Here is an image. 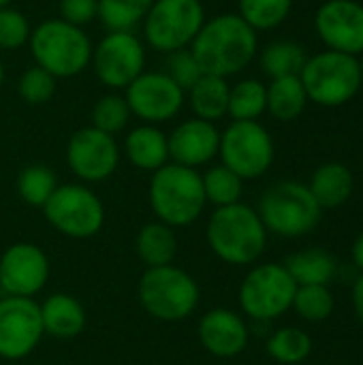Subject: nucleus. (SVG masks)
Returning <instances> with one entry per match:
<instances>
[{
  "label": "nucleus",
  "instance_id": "412c9836",
  "mask_svg": "<svg viewBox=\"0 0 363 365\" xmlns=\"http://www.w3.org/2000/svg\"><path fill=\"white\" fill-rule=\"evenodd\" d=\"M308 188L317 199V203L321 205V210H329V207H340L351 199L355 180L347 165L325 163L312 173Z\"/></svg>",
  "mask_w": 363,
  "mask_h": 365
},
{
  "label": "nucleus",
  "instance_id": "c03bdc74",
  "mask_svg": "<svg viewBox=\"0 0 363 365\" xmlns=\"http://www.w3.org/2000/svg\"><path fill=\"white\" fill-rule=\"evenodd\" d=\"M359 73H362V88H363V53H362V60H359Z\"/></svg>",
  "mask_w": 363,
  "mask_h": 365
},
{
  "label": "nucleus",
  "instance_id": "9d476101",
  "mask_svg": "<svg viewBox=\"0 0 363 365\" xmlns=\"http://www.w3.org/2000/svg\"><path fill=\"white\" fill-rule=\"evenodd\" d=\"M297 284L285 265L265 263L255 267L240 287L242 310L257 321H272L293 306Z\"/></svg>",
  "mask_w": 363,
  "mask_h": 365
},
{
  "label": "nucleus",
  "instance_id": "4be33fe9",
  "mask_svg": "<svg viewBox=\"0 0 363 365\" xmlns=\"http://www.w3.org/2000/svg\"><path fill=\"white\" fill-rule=\"evenodd\" d=\"M41 321H43V331L66 340L83 331L86 310L75 297L58 293L47 297V302L41 306Z\"/></svg>",
  "mask_w": 363,
  "mask_h": 365
},
{
  "label": "nucleus",
  "instance_id": "4c0bfd02",
  "mask_svg": "<svg viewBox=\"0 0 363 365\" xmlns=\"http://www.w3.org/2000/svg\"><path fill=\"white\" fill-rule=\"evenodd\" d=\"M184 92H188L197 81L199 77L203 75L197 58L193 56L190 47L186 49H178V51H171L167 53V71H165Z\"/></svg>",
  "mask_w": 363,
  "mask_h": 365
},
{
  "label": "nucleus",
  "instance_id": "7ed1b4c3",
  "mask_svg": "<svg viewBox=\"0 0 363 365\" xmlns=\"http://www.w3.org/2000/svg\"><path fill=\"white\" fill-rule=\"evenodd\" d=\"M267 231L259 214L244 203L218 207L208 225V242L218 259L231 265L255 263L265 248Z\"/></svg>",
  "mask_w": 363,
  "mask_h": 365
},
{
  "label": "nucleus",
  "instance_id": "9b49d317",
  "mask_svg": "<svg viewBox=\"0 0 363 365\" xmlns=\"http://www.w3.org/2000/svg\"><path fill=\"white\" fill-rule=\"evenodd\" d=\"M43 212L53 229L77 240L98 233L105 220L101 199L90 188L79 184L58 186L43 205Z\"/></svg>",
  "mask_w": 363,
  "mask_h": 365
},
{
  "label": "nucleus",
  "instance_id": "423d86ee",
  "mask_svg": "<svg viewBox=\"0 0 363 365\" xmlns=\"http://www.w3.org/2000/svg\"><path fill=\"white\" fill-rule=\"evenodd\" d=\"M321 205L310 188L300 182H278L259 201V218L265 231L282 237H302L321 222Z\"/></svg>",
  "mask_w": 363,
  "mask_h": 365
},
{
  "label": "nucleus",
  "instance_id": "f8f14e48",
  "mask_svg": "<svg viewBox=\"0 0 363 365\" xmlns=\"http://www.w3.org/2000/svg\"><path fill=\"white\" fill-rule=\"evenodd\" d=\"M96 79L111 90H126L145 71V47L135 32H107L92 49Z\"/></svg>",
  "mask_w": 363,
  "mask_h": 365
},
{
  "label": "nucleus",
  "instance_id": "37998d69",
  "mask_svg": "<svg viewBox=\"0 0 363 365\" xmlns=\"http://www.w3.org/2000/svg\"><path fill=\"white\" fill-rule=\"evenodd\" d=\"M11 2H13V0H0V9H4V6H11Z\"/></svg>",
  "mask_w": 363,
  "mask_h": 365
},
{
  "label": "nucleus",
  "instance_id": "e433bc0d",
  "mask_svg": "<svg viewBox=\"0 0 363 365\" xmlns=\"http://www.w3.org/2000/svg\"><path fill=\"white\" fill-rule=\"evenodd\" d=\"M32 34V26L28 17L11 6L0 9V49H19L28 45Z\"/></svg>",
  "mask_w": 363,
  "mask_h": 365
},
{
  "label": "nucleus",
  "instance_id": "ddd939ff",
  "mask_svg": "<svg viewBox=\"0 0 363 365\" xmlns=\"http://www.w3.org/2000/svg\"><path fill=\"white\" fill-rule=\"evenodd\" d=\"M133 115L145 124H160L180 113L186 92L167 73H141L124 94Z\"/></svg>",
  "mask_w": 363,
  "mask_h": 365
},
{
  "label": "nucleus",
  "instance_id": "0eeeda50",
  "mask_svg": "<svg viewBox=\"0 0 363 365\" xmlns=\"http://www.w3.org/2000/svg\"><path fill=\"white\" fill-rule=\"evenodd\" d=\"M203 24L205 9L201 0H154L141 26L152 49L171 53L190 47Z\"/></svg>",
  "mask_w": 363,
  "mask_h": 365
},
{
  "label": "nucleus",
  "instance_id": "79ce46f5",
  "mask_svg": "<svg viewBox=\"0 0 363 365\" xmlns=\"http://www.w3.org/2000/svg\"><path fill=\"white\" fill-rule=\"evenodd\" d=\"M2 83H4V64L0 60V88H2Z\"/></svg>",
  "mask_w": 363,
  "mask_h": 365
},
{
  "label": "nucleus",
  "instance_id": "4468645a",
  "mask_svg": "<svg viewBox=\"0 0 363 365\" xmlns=\"http://www.w3.org/2000/svg\"><path fill=\"white\" fill-rule=\"evenodd\" d=\"M43 334L41 306L30 297L0 299V357L21 359L30 355Z\"/></svg>",
  "mask_w": 363,
  "mask_h": 365
},
{
  "label": "nucleus",
  "instance_id": "a211bd4d",
  "mask_svg": "<svg viewBox=\"0 0 363 365\" xmlns=\"http://www.w3.org/2000/svg\"><path fill=\"white\" fill-rule=\"evenodd\" d=\"M169 143V158L182 167H199L212 160L220 148V133L212 122L190 118L173 128L167 137Z\"/></svg>",
  "mask_w": 363,
  "mask_h": 365
},
{
  "label": "nucleus",
  "instance_id": "c756f323",
  "mask_svg": "<svg viewBox=\"0 0 363 365\" xmlns=\"http://www.w3.org/2000/svg\"><path fill=\"white\" fill-rule=\"evenodd\" d=\"M293 0H240V17L255 30H274L291 15Z\"/></svg>",
  "mask_w": 363,
  "mask_h": 365
},
{
  "label": "nucleus",
  "instance_id": "2eb2a0df",
  "mask_svg": "<svg viewBox=\"0 0 363 365\" xmlns=\"http://www.w3.org/2000/svg\"><path fill=\"white\" fill-rule=\"evenodd\" d=\"M319 38L332 51L363 53V4L357 0H327L315 15Z\"/></svg>",
  "mask_w": 363,
  "mask_h": 365
},
{
  "label": "nucleus",
  "instance_id": "a878e982",
  "mask_svg": "<svg viewBox=\"0 0 363 365\" xmlns=\"http://www.w3.org/2000/svg\"><path fill=\"white\" fill-rule=\"evenodd\" d=\"M178 252V237L165 222H150L137 235V255L148 267L171 265Z\"/></svg>",
  "mask_w": 363,
  "mask_h": 365
},
{
  "label": "nucleus",
  "instance_id": "58836bf2",
  "mask_svg": "<svg viewBox=\"0 0 363 365\" xmlns=\"http://www.w3.org/2000/svg\"><path fill=\"white\" fill-rule=\"evenodd\" d=\"M60 19L71 26L83 28L98 17V0H60Z\"/></svg>",
  "mask_w": 363,
  "mask_h": 365
},
{
  "label": "nucleus",
  "instance_id": "f257e3e1",
  "mask_svg": "<svg viewBox=\"0 0 363 365\" xmlns=\"http://www.w3.org/2000/svg\"><path fill=\"white\" fill-rule=\"evenodd\" d=\"M257 49V32L237 13H223L205 19L190 45L201 71L223 79L242 73L255 60Z\"/></svg>",
  "mask_w": 363,
  "mask_h": 365
},
{
  "label": "nucleus",
  "instance_id": "393cba45",
  "mask_svg": "<svg viewBox=\"0 0 363 365\" xmlns=\"http://www.w3.org/2000/svg\"><path fill=\"white\" fill-rule=\"evenodd\" d=\"M308 105V94L300 75L272 79L267 86V111L280 122L297 120Z\"/></svg>",
  "mask_w": 363,
  "mask_h": 365
},
{
  "label": "nucleus",
  "instance_id": "c85d7f7f",
  "mask_svg": "<svg viewBox=\"0 0 363 365\" xmlns=\"http://www.w3.org/2000/svg\"><path fill=\"white\" fill-rule=\"evenodd\" d=\"M154 0H98V21L109 32H133L143 24Z\"/></svg>",
  "mask_w": 363,
  "mask_h": 365
},
{
  "label": "nucleus",
  "instance_id": "1a4fd4ad",
  "mask_svg": "<svg viewBox=\"0 0 363 365\" xmlns=\"http://www.w3.org/2000/svg\"><path fill=\"white\" fill-rule=\"evenodd\" d=\"M218 154L223 165L237 173L242 180L261 178L274 163V141L263 124L231 122L225 133H220Z\"/></svg>",
  "mask_w": 363,
  "mask_h": 365
},
{
  "label": "nucleus",
  "instance_id": "a19ab883",
  "mask_svg": "<svg viewBox=\"0 0 363 365\" xmlns=\"http://www.w3.org/2000/svg\"><path fill=\"white\" fill-rule=\"evenodd\" d=\"M351 255H353V263H355V267L363 272V233H359V237L355 240Z\"/></svg>",
  "mask_w": 363,
  "mask_h": 365
},
{
  "label": "nucleus",
  "instance_id": "5701e85b",
  "mask_svg": "<svg viewBox=\"0 0 363 365\" xmlns=\"http://www.w3.org/2000/svg\"><path fill=\"white\" fill-rule=\"evenodd\" d=\"M285 269L291 274L297 287H327L338 272V261L323 248H310L291 255L285 263Z\"/></svg>",
  "mask_w": 363,
  "mask_h": 365
},
{
  "label": "nucleus",
  "instance_id": "f704fd0d",
  "mask_svg": "<svg viewBox=\"0 0 363 365\" xmlns=\"http://www.w3.org/2000/svg\"><path fill=\"white\" fill-rule=\"evenodd\" d=\"M131 115L133 113H131L128 103H126L124 96L105 94L92 107V126L107 133V135H116V133L126 128Z\"/></svg>",
  "mask_w": 363,
  "mask_h": 365
},
{
  "label": "nucleus",
  "instance_id": "6e6552de",
  "mask_svg": "<svg viewBox=\"0 0 363 365\" xmlns=\"http://www.w3.org/2000/svg\"><path fill=\"white\" fill-rule=\"evenodd\" d=\"M139 302L160 321H182L199 304L197 282L178 267H150L139 280Z\"/></svg>",
  "mask_w": 363,
  "mask_h": 365
},
{
  "label": "nucleus",
  "instance_id": "473e14b6",
  "mask_svg": "<svg viewBox=\"0 0 363 365\" xmlns=\"http://www.w3.org/2000/svg\"><path fill=\"white\" fill-rule=\"evenodd\" d=\"M201 180H203L205 199L212 201L214 205L225 207V205L240 203L244 180L237 173H233L229 167H225V165L212 167L205 175H201Z\"/></svg>",
  "mask_w": 363,
  "mask_h": 365
},
{
  "label": "nucleus",
  "instance_id": "6ab92c4d",
  "mask_svg": "<svg viewBox=\"0 0 363 365\" xmlns=\"http://www.w3.org/2000/svg\"><path fill=\"white\" fill-rule=\"evenodd\" d=\"M199 340L216 357H235L248 344V327L235 312L218 308L201 319Z\"/></svg>",
  "mask_w": 363,
  "mask_h": 365
},
{
  "label": "nucleus",
  "instance_id": "cd10ccee",
  "mask_svg": "<svg viewBox=\"0 0 363 365\" xmlns=\"http://www.w3.org/2000/svg\"><path fill=\"white\" fill-rule=\"evenodd\" d=\"M308 56L304 45L295 41H274L261 51V68L272 79L300 75Z\"/></svg>",
  "mask_w": 363,
  "mask_h": 365
},
{
  "label": "nucleus",
  "instance_id": "bb28decb",
  "mask_svg": "<svg viewBox=\"0 0 363 365\" xmlns=\"http://www.w3.org/2000/svg\"><path fill=\"white\" fill-rule=\"evenodd\" d=\"M267 111V86L259 79H242L229 90V109L227 115L233 122L259 120Z\"/></svg>",
  "mask_w": 363,
  "mask_h": 365
},
{
  "label": "nucleus",
  "instance_id": "b1692460",
  "mask_svg": "<svg viewBox=\"0 0 363 365\" xmlns=\"http://www.w3.org/2000/svg\"><path fill=\"white\" fill-rule=\"evenodd\" d=\"M229 90L231 86L227 83V79L203 73L199 81L186 92L195 118L212 124L223 120L229 109Z\"/></svg>",
  "mask_w": 363,
  "mask_h": 365
},
{
  "label": "nucleus",
  "instance_id": "dca6fc26",
  "mask_svg": "<svg viewBox=\"0 0 363 365\" xmlns=\"http://www.w3.org/2000/svg\"><path fill=\"white\" fill-rule=\"evenodd\" d=\"M120 160V150L113 135L94 126L77 130L66 148V163L71 171L86 182L107 180Z\"/></svg>",
  "mask_w": 363,
  "mask_h": 365
},
{
  "label": "nucleus",
  "instance_id": "20e7f679",
  "mask_svg": "<svg viewBox=\"0 0 363 365\" xmlns=\"http://www.w3.org/2000/svg\"><path fill=\"white\" fill-rule=\"evenodd\" d=\"M201 175L182 165H165L154 171L150 182V205L169 227L195 222L205 207Z\"/></svg>",
  "mask_w": 363,
  "mask_h": 365
},
{
  "label": "nucleus",
  "instance_id": "39448f33",
  "mask_svg": "<svg viewBox=\"0 0 363 365\" xmlns=\"http://www.w3.org/2000/svg\"><path fill=\"white\" fill-rule=\"evenodd\" d=\"M308 101L321 107H342L362 90L357 56L342 51H321L310 56L300 73Z\"/></svg>",
  "mask_w": 363,
  "mask_h": 365
},
{
  "label": "nucleus",
  "instance_id": "aec40b11",
  "mask_svg": "<svg viewBox=\"0 0 363 365\" xmlns=\"http://www.w3.org/2000/svg\"><path fill=\"white\" fill-rule=\"evenodd\" d=\"M124 152L128 160L143 169V171H156L167 165L169 160V143L160 128L154 124H143L133 128L126 135Z\"/></svg>",
  "mask_w": 363,
  "mask_h": 365
},
{
  "label": "nucleus",
  "instance_id": "f03ea898",
  "mask_svg": "<svg viewBox=\"0 0 363 365\" xmlns=\"http://www.w3.org/2000/svg\"><path fill=\"white\" fill-rule=\"evenodd\" d=\"M36 66L51 73L56 79L75 77L90 66L92 41L83 28L71 26L64 19H45L32 28L28 41Z\"/></svg>",
  "mask_w": 363,
  "mask_h": 365
},
{
  "label": "nucleus",
  "instance_id": "7c9ffc66",
  "mask_svg": "<svg viewBox=\"0 0 363 365\" xmlns=\"http://www.w3.org/2000/svg\"><path fill=\"white\" fill-rule=\"evenodd\" d=\"M267 353L280 364H302L312 353V340L297 327H285L267 340Z\"/></svg>",
  "mask_w": 363,
  "mask_h": 365
},
{
  "label": "nucleus",
  "instance_id": "c9c22d12",
  "mask_svg": "<svg viewBox=\"0 0 363 365\" xmlns=\"http://www.w3.org/2000/svg\"><path fill=\"white\" fill-rule=\"evenodd\" d=\"M56 77L41 66H30L21 73L17 92L28 105H43L56 94Z\"/></svg>",
  "mask_w": 363,
  "mask_h": 365
},
{
  "label": "nucleus",
  "instance_id": "ea45409f",
  "mask_svg": "<svg viewBox=\"0 0 363 365\" xmlns=\"http://www.w3.org/2000/svg\"><path fill=\"white\" fill-rule=\"evenodd\" d=\"M353 308L355 314L359 317V321L363 323V276H359L353 284Z\"/></svg>",
  "mask_w": 363,
  "mask_h": 365
},
{
  "label": "nucleus",
  "instance_id": "2f4dec72",
  "mask_svg": "<svg viewBox=\"0 0 363 365\" xmlns=\"http://www.w3.org/2000/svg\"><path fill=\"white\" fill-rule=\"evenodd\" d=\"M56 188H58L56 173L45 165H30L17 178L19 197L28 205H34V207H43Z\"/></svg>",
  "mask_w": 363,
  "mask_h": 365
},
{
  "label": "nucleus",
  "instance_id": "72a5a7b5",
  "mask_svg": "<svg viewBox=\"0 0 363 365\" xmlns=\"http://www.w3.org/2000/svg\"><path fill=\"white\" fill-rule=\"evenodd\" d=\"M291 308H295L302 319H306L310 323H319L334 314L336 299L327 287H319V284L297 287Z\"/></svg>",
  "mask_w": 363,
  "mask_h": 365
},
{
  "label": "nucleus",
  "instance_id": "f3484780",
  "mask_svg": "<svg viewBox=\"0 0 363 365\" xmlns=\"http://www.w3.org/2000/svg\"><path fill=\"white\" fill-rule=\"evenodd\" d=\"M47 278V257L32 244H15L0 259V287L11 297H30L39 293Z\"/></svg>",
  "mask_w": 363,
  "mask_h": 365
}]
</instances>
